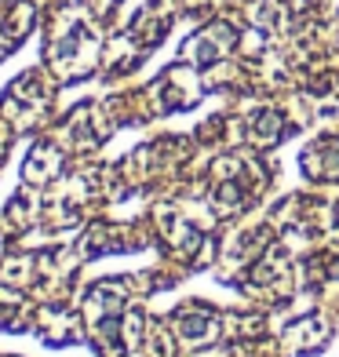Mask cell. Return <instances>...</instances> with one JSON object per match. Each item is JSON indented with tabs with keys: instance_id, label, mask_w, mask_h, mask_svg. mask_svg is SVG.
Here are the masks:
<instances>
[{
	"instance_id": "cell-1",
	"label": "cell",
	"mask_w": 339,
	"mask_h": 357,
	"mask_svg": "<svg viewBox=\"0 0 339 357\" xmlns=\"http://www.w3.org/2000/svg\"><path fill=\"white\" fill-rule=\"evenodd\" d=\"M255 135H259L263 142H273L281 135V113H273V109H263L259 117H255Z\"/></svg>"
}]
</instances>
